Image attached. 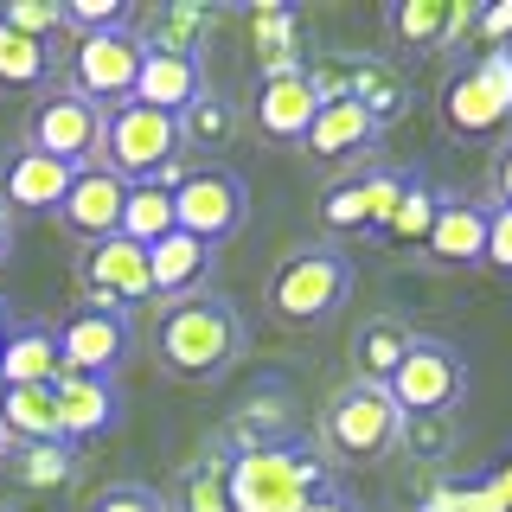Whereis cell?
I'll list each match as a JSON object with an SVG mask.
<instances>
[{
	"label": "cell",
	"instance_id": "cell-1",
	"mask_svg": "<svg viewBox=\"0 0 512 512\" xmlns=\"http://www.w3.org/2000/svg\"><path fill=\"white\" fill-rule=\"evenodd\" d=\"M244 352H250V320L218 288H199V295L167 301L154 314V359H160V372L180 378V384L231 378Z\"/></svg>",
	"mask_w": 512,
	"mask_h": 512
},
{
	"label": "cell",
	"instance_id": "cell-2",
	"mask_svg": "<svg viewBox=\"0 0 512 512\" xmlns=\"http://www.w3.org/2000/svg\"><path fill=\"white\" fill-rule=\"evenodd\" d=\"M327 487H333V461L301 436L244 448V455L224 461V500H231V512H308Z\"/></svg>",
	"mask_w": 512,
	"mask_h": 512
},
{
	"label": "cell",
	"instance_id": "cell-3",
	"mask_svg": "<svg viewBox=\"0 0 512 512\" xmlns=\"http://www.w3.org/2000/svg\"><path fill=\"white\" fill-rule=\"evenodd\" d=\"M352 282H359V269L340 244H301L269 276V314L282 327H327L352 301Z\"/></svg>",
	"mask_w": 512,
	"mask_h": 512
},
{
	"label": "cell",
	"instance_id": "cell-4",
	"mask_svg": "<svg viewBox=\"0 0 512 512\" xmlns=\"http://www.w3.org/2000/svg\"><path fill=\"white\" fill-rule=\"evenodd\" d=\"M180 154H186L180 116H160V109H141V103H122V109H109V116H103L96 167H109L128 186L160 180L167 167H180Z\"/></svg>",
	"mask_w": 512,
	"mask_h": 512
},
{
	"label": "cell",
	"instance_id": "cell-5",
	"mask_svg": "<svg viewBox=\"0 0 512 512\" xmlns=\"http://www.w3.org/2000/svg\"><path fill=\"white\" fill-rule=\"evenodd\" d=\"M397 436H404V410H397V397L384 391V384H365L352 378L333 391L327 404V448L340 461H378L391 455Z\"/></svg>",
	"mask_w": 512,
	"mask_h": 512
},
{
	"label": "cell",
	"instance_id": "cell-6",
	"mask_svg": "<svg viewBox=\"0 0 512 512\" xmlns=\"http://www.w3.org/2000/svg\"><path fill=\"white\" fill-rule=\"evenodd\" d=\"M384 391L397 397L404 416H455V404L468 397V359L461 346L429 340V333H410V352L397 359V372Z\"/></svg>",
	"mask_w": 512,
	"mask_h": 512
},
{
	"label": "cell",
	"instance_id": "cell-7",
	"mask_svg": "<svg viewBox=\"0 0 512 512\" xmlns=\"http://www.w3.org/2000/svg\"><path fill=\"white\" fill-rule=\"evenodd\" d=\"M103 116L84 90L71 84H52L39 90V103L26 109V148L64 160V167H96V148H103Z\"/></svg>",
	"mask_w": 512,
	"mask_h": 512
},
{
	"label": "cell",
	"instance_id": "cell-8",
	"mask_svg": "<svg viewBox=\"0 0 512 512\" xmlns=\"http://www.w3.org/2000/svg\"><path fill=\"white\" fill-rule=\"evenodd\" d=\"M250 218V186L244 173H231L224 160H205V167H186V180L173 186V224L199 244H224L237 224Z\"/></svg>",
	"mask_w": 512,
	"mask_h": 512
},
{
	"label": "cell",
	"instance_id": "cell-9",
	"mask_svg": "<svg viewBox=\"0 0 512 512\" xmlns=\"http://www.w3.org/2000/svg\"><path fill=\"white\" fill-rule=\"evenodd\" d=\"M141 58H148V45H141L135 26L90 32V39H77V52H71V90H84L96 109H122L128 96H135Z\"/></svg>",
	"mask_w": 512,
	"mask_h": 512
},
{
	"label": "cell",
	"instance_id": "cell-10",
	"mask_svg": "<svg viewBox=\"0 0 512 512\" xmlns=\"http://www.w3.org/2000/svg\"><path fill=\"white\" fill-rule=\"evenodd\" d=\"M135 352V320L122 308H77L58 320V359L77 378H116Z\"/></svg>",
	"mask_w": 512,
	"mask_h": 512
},
{
	"label": "cell",
	"instance_id": "cell-11",
	"mask_svg": "<svg viewBox=\"0 0 512 512\" xmlns=\"http://www.w3.org/2000/svg\"><path fill=\"white\" fill-rule=\"evenodd\" d=\"M77 282H84V308H122L128 301H154L148 282V250L128 244V237H103L77 256Z\"/></svg>",
	"mask_w": 512,
	"mask_h": 512
},
{
	"label": "cell",
	"instance_id": "cell-12",
	"mask_svg": "<svg viewBox=\"0 0 512 512\" xmlns=\"http://www.w3.org/2000/svg\"><path fill=\"white\" fill-rule=\"evenodd\" d=\"M397 199H404V173H384V167H359L352 180L327 186L320 192V224L327 231H384L397 212Z\"/></svg>",
	"mask_w": 512,
	"mask_h": 512
},
{
	"label": "cell",
	"instance_id": "cell-13",
	"mask_svg": "<svg viewBox=\"0 0 512 512\" xmlns=\"http://www.w3.org/2000/svg\"><path fill=\"white\" fill-rule=\"evenodd\" d=\"M77 167H64V160L39 154V148H13L7 160H0V205L13 212H32V218H58L64 192H71Z\"/></svg>",
	"mask_w": 512,
	"mask_h": 512
},
{
	"label": "cell",
	"instance_id": "cell-14",
	"mask_svg": "<svg viewBox=\"0 0 512 512\" xmlns=\"http://www.w3.org/2000/svg\"><path fill=\"white\" fill-rule=\"evenodd\" d=\"M122 199H128V180H116L109 167H77V180L58 205V224L90 250L103 237H122Z\"/></svg>",
	"mask_w": 512,
	"mask_h": 512
},
{
	"label": "cell",
	"instance_id": "cell-15",
	"mask_svg": "<svg viewBox=\"0 0 512 512\" xmlns=\"http://www.w3.org/2000/svg\"><path fill=\"white\" fill-rule=\"evenodd\" d=\"M52 404H58L64 448H84V442L109 436V429L122 423V384L116 378H77V372H64L52 384Z\"/></svg>",
	"mask_w": 512,
	"mask_h": 512
},
{
	"label": "cell",
	"instance_id": "cell-16",
	"mask_svg": "<svg viewBox=\"0 0 512 512\" xmlns=\"http://www.w3.org/2000/svg\"><path fill=\"white\" fill-rule=\"evenodd\" d=\"M199 96H205V64H199V52H160V45H148L141 77H135V96H128V103L160 109V116H186Z\"/></svg>",
	"mask_w": 512,
	"mask_h": 512
},
{
	"label": "cell",
	"instance_id": "cell-17",
	"mask_svg": "<svg viewBox=\"0 0 512 512\" xmlns=\"http://www.w3.org/2000/svg\"><path fill=\"white\" fill-rule=\"evenodd\" d=\"M378 135H384V122L372 116V109H359L352 96H327L301 148H308L314 160H365L378 148Z\"/></svg>",
	"mask_w": 512,
	"mask_h": 512
},
{
	"label": "cell",
	"instance_id": "cell-18",
	"mask_svg": "<svg viewBox=\"0 0 512 512\" xmlns=\"http://www.w3.org/2000/svg\"><path fill=\"white\" fill-rule=\"evenodd\" d=\"M314 116H320V90L308 84V71H295V77H263V90H256V128H263V141L295 148V141H308Z\"/></svg>",
	"mask_w": 512,
	"mask_h": 512
},
{
	"label": "cell",
	"instance_id": "cell-19",
	"mask_svg": "<svg viewBox=\"0 0 512 512\" xmlns=\"http://www.w3.org/2000/svg\"><path fill=\"white\" fill-rule=\"evenodd\" d=\"M429 256L448 269H474L487 263V205L480 199H461V192H448L436 205V224H429Z\"/></svg>",
	"mask_w": 512,
	"mask_h": 512
},
{
	"label": "cell",
	"instance_id": "cell-20",
	"mask_svg": "<svg viewBox=\"0 0 512 512\" xmlns=\"http://www.w3.org/2000/svg\"><path fill=\"white\" fill-rule=\"evenodd\" d=\"M468 26H474L468 0H397V7H384V32H391L397 45H416V52L455 45Z\"/></svg>",
	"mask_w": 512,
	"mask_h": 512
},
{
	"label": "cell",
	"instance_id": "cell-21",
	"mask_svg": "<svg viewBox=\"0 0 512 512\" xmlns=\"http://www.w3.org/2000/svg\"><path fill=\"white\" fill-rule=\"evenodd\" d=\"M148 282H154L160 308H167V301L199 295V288L212 282V244H199V237H186V231L160 237V244L148 250Z\"/></svg>",
	"mask_w": 512,
	"mask_h": 512
},
{
	"label": "cell",
	"instance_id": "cell-22",
	"mask_svg": "<svg viewBox=\"0 0 512 512\" xmlns=\"http://www.w3.org/2000/svg\"><path fill=\"white\" fill-rule=\"evenodd\" d=\"M295 404H288V391L276 378H263L256 384V397H250V410H237L231 423H224V436L218 448L224 455H244V448H269V442H288L295 436V416H288Z\"/></svg>",
	"mask_w": 512,
	"mask_h": 512
},
{
	"label": "cell",
	"instance_id": "cell-23",
	"mask_svg": "<svg viewBox=\"0 0 512 512\" xmlns=\"http://www.w3.org/2000/svg\"><path fill=\"white\" fill-rule=\"evenodd\" d=\"M64 359H58V327L45 320H13L7 346H0V384H58Z\"/></svg>",
	"mask_w": 512,
	"mask_h": 512
},
{
	"label": "cell",
	"instance_id": "cell-24",
	"mask_svg": "<svg viewBox=\"0 0 512 512\" xmlns=\"http://www.w3.org/2000/svg\"><path fill=\"white\" fill-rule=\"evenodd\" d=\"M0 436H7V448L64 442V436H58L52 384H0Z\"/></svg>",
	"mask_w": 512,
	"mask_h": 512
},
{
	"label": "cell",
	"instance_id": "cell-25",
	"mask_svg": "<svg viewBox=\"0 0 512 512\" xmlns=\"http://www.w3.org/2000/svg\"><path fill=\"white\" fill-rule=\"evenodd\" d=\"M442 122H448V135H461V141H487V135L506 128V109L493 103V90L474 77V64L442 84Z\"/></svg>",
	"mask_w": 512,
	"mask_h": 512
},
{
	"label": "cell",
	"instance_id": "cell-26",
	"mask_svg": "<svg viewBox=\"0 0 512 512\" xmlns=\"http://www.w3.org/2000/svg\"><path fill=\"white\" fill-rule=\"evenodd\" d=\"M173 231H180V224H173V180L128 186V199H122V237H128V244L154 250L160 237H173Z\"/></svg>",
	"mask_w": 512,
	"mask_h": 512
},
{
	"label": "cell",
	"instance_id": "cell-27",
	"mask_svg": "<svg viewBox=\"0 0 512 512\" xmlns=\"http://www.w3.org/2000/svg\"><path fill=\"white\" fill-rule=\"evenodd\" d=\"M410 352V327L397 314H372L359 327V340H352V359H359V378L365 384H391L397 359Z\"/></svg>",
	"mask_w": 512,
	"mask_h": 512
},
{
	"label": "cell",
	"instance_id": "cell-28",
	"mask_svg": "<svg viewBox=\"0 0 512 512\" xmlns=\"http://www.w3.org/2000/svg\"><path fill=\"white\" fill-rule=\"evenodd\" d=\"M224 448L212 442L192 468H180V480H173V500L167 512H231V500H224Z\"/></svg>",
	"mask_w": 512,
	"mask_h": 512
},
{
	"label": "cell",
	"instance_id": "cell-29",
	"mask_svg": "<svg viewBox=\"0 0 512 512\" xmlns=\"http://www.w3.org/2000/svg\"><path fill=\"white\" fill-rule=\"evenodd\" d=\"M340 96H352L359 109H372L378 122H391V116H404V103H410V90H404V77L391 71V64H346V90Z\"/></svg>",
	"mask_w": 512,
	"mask_h": 512
},
{
	"label": "cell",
	"instance_id": "cell-30",
	"mask_svg": "<svg viewBox=\"0 0 512 512\" xmlns=\"http://www.w3.org/2000/svg\"><path fill=\"white\" fill-rule=\"evenodd\" d=\"M250 26H256V58H263V77H295V71H308V64H301V52H295V13L256 7Z\"/></svg>",
	"mask_w": 512,
	"mask_h": 512
},
{
	"label": "cell",
	"instance_id": "cell-31",
	"mask_svg": "<svg viewBox=\"0 0 512 512\" xmlns=\"http://www.w3.org/2000/svg\"><path fill=\"white\" fill-rule=\"evenodd\" d=\"M45 77H52L45 45L26 39V32H13V26H0V90H39Z\"/></svg>",
	"mask_w": 512,
	"mask_h": 512
},
{
	"label": "cell",
	"instance_id": "cell-32",
	"mask_svg": "<svg viewBox=\"0 0 512 512\" xmlns=\"http://www.w3.org/2000/svg\"><path fill=\"white\" fill-rule=\"evenodd\" d=\"M436 205H442V192L429 186V180H416V173H404V199H397L384 237H397V244H423L429 224H436Z\"/></svg>",
	"mask_w": 512,
	"mask_h": 512
},
{
	"label": "cell",
	"instance_id": "cell-33",
	"mask_svg": "<svg viewBox=\"0 0 512 512\" xmlns=\"http://www.w3.org/2000/svg\"><path fill=\"white\" fill-rule=\"evenodd\" d=\"M180 135H186V148H192V154H218L224 141L237 135V109H231V103H218V96L205 90L199 103H192L186 116H180Z\"/></svg>",
	"mask_w": 512,
	"mask_h": 512
},
{
	"label": "cell",
	"instance_id": "cell-34",
	"mask_svg": "<svg viewBox=\"0 0 512 512\" xmlns=\"http://www.w3.org/2000/svg\"><path fill=\"white\" fill-rule=\"evenodd\" d=\"M13 480L20 487H58V480H71V448L64 442H32L13 455Z\"/></svg>",
	"mask_w": 512,
	"mask_h": 512
},
{
	"label": "cell",
	"instance_id": "cell-35",
	"mask_svg": "<svg viewBox=\"0 0 512 512\" xmlns=\"http://www.w3.org/2000/svg\"><path fill=\"white\" fill-rule=\"evenodd\" d=\"M423 512H500V500L487 493L480 474H455V480H436V487H429Z\"/></svg>",
	"mask_w": 512,
	"mask_h": 512
},
{
	"label": "cell",
	"instance_id": "cell-36",
	"mask_svg": "<svg viewBox=\"0 0 512 512\" xmlns=\"http://www.w3.org/2000/svg\"><path fill=\"white\" fill-rule=\"evenodd\" d=\"M397 448H410L416 461H442L448 448H455V416H404Z\"/></svg>",
	"mask_w": 512,
	"mask_h": 512
},
{
	"label": "cell",
	"instance_id": "cell-37",
	"mask_svg": "<svg viewBox=\"0 0 512 512\" xmlns=\"http://www.w3.org/2000/svg\"><path fill=\"white\" fill-rule=\"evenodd\" d=\"M0 26H13V32H26V39L45 45L64 26V0H7V7H0Z\"/></svg>",
	"mask_w": 512,
	"mask_h": 512
},
{
	"label": "cell",
	"instance_id": "cell-38",
	"mask_svg": "<svg viewBox=\"0 0 512 512\" xmlns=\"http://www.w3.org/2000/svg\"><path fill=\"white\" fill-rule=\"evenodd\" d=\"M64 26H71L77 39L116 32V26H128V0H64Z\"/></svg>",
	"mask_w": 512,
	"mask_h": 512
},
{
	"label": "cell",
	"instance_id": "cell-39",
	"mask_svg": "<svg viewBox=\"0 0 512 512\" xmlns=\"http://www.w3.org/2000/svg\"><path fill=\"white\" fill-rule=\"evenodd\" d=\"M84 512H167V493L141 487V480H116V487H103Z\"/></svg>",
	"mask_w": 512,
	"mask_h": 512
},
{
	"label": "cell",
	"instance_id": "cell-40",
	"mask_svg": "<svg viewBox=\"0 0 512 512\" xmlns=\"http://www.w3.org/2000/svg\"><path fill=\"white\" fill-rule=\"evenodd\" d=\"M474 77L493 90V103H500L506 122H512V45H500V52H480L474 58Z\"/></svg>",
	"mask_w": 512,
	"mask_h": 512
},
{
	"label": "cell",
	"instance_id": "cell-41",
	"mask_svg": "<svg viewBox=\"0 0 512 512\" xmlns=\"http://www.w3.org/2000/svg\"><path fill=\"white\" fill-rule=\"evenodd\" d=\"M487 269L512 276V205H487Z\"/></svg>",
	"mask_w": 512,
	"mask_h": 512
},
{
	"label": "cell",
	"instance_id": "cell-42",
	"mask_svg": "<svg viewBox=\"0 0 512 512\" xmlns=\"http://www.w3.org/2000/svg\"><path fill=\"white\" fill-rule=\"evenodd\" d=\"M474 39H480V52H500V45L512 39V0L474 7Z\"/></svg>",
	"mask_w": 512,
	"mask_h": 512
},
{
	"label": "cell",
	"instance_id": "cell-43",
	"mask_svg": "<svg viewBox=\"0 0 512 512\" xmlns=\"http://www.w3.org/2000/svg\"><path fill=\"white\" fill-rule=\"evenodd\" d=\"M480 480H487V493L500 500V512H512V455H500L493 468H480Z\"/></svg>",
	"mask_w": 512,
	"mask_h": 512
},
{
	"label": "cell",
	"instance_id": "cell-44",
	"mask_svg": "<svg viewBox=\"0 0 512 512\" xmlns=\"http://www.w3.org/2000/svg\"><path fill=\"white\" fill-rule=\"evenodd\" d=\"M493 199L512 205V141H506L500 154H493Z\"/></svg>",
	"mask_w": 512,
	"mask_h": 512
},
{
	"label": "cell",
	"instance_id": "cell-45",
	"mask_svg": "<svg viewBox=\"0 0 512 512\" xmlns=\"http://www.w3.org/2000/svg\"><path fill=\"white\" fill-rule=\"evenodd\" d=\"M308 512H365V506L352 500V493H340V487H327V493H320V500H314Z\"/></svg>",
	"mask_w": 512,
	"mask_h": 512
},
{
	"label": "cell",
	"instance_id": "cell-46",
	"mask_svg": "<svg viewBox=\"0 0 512 512\" xmlns=\"http://www.w3.org/2000/svg\"><path fill=\"white\" fill-rule=\"evenodd\" d=\"M7 250H13V218H7V205H0V263H7Z\"/></svg>",
	"mask_w": 512,
	"mask_h": 512
},
{
	"label": "cell",
	"instance_id": "cell-47",
	"mask_svg": "<svg viewBox=\"0 0 512 512\" xmlns=\"http://www.w3.org/2000/svg\"><path fill=\"white\" fill-rule=\"evenodd\" d=\"M7 327H13V308H7V301H0V346H7Z\"/></svg>",
	"mask_w": 512,
	"mask_h": 512
},
{
	"label": "cell",
	"instance_id": "cell-48",
	"mask_svg": "<svg viewBox=\"0 0 512 512\" xmlns=\"http://www.w3.org/2000/svg\"><path fill=\"white\" fill-rule=\"evenodd\" d=\"M0 455H7V436H0Z\"/></svg>",
	"mask_w": 512,
	"mask_h": 512
}]
</instances>
